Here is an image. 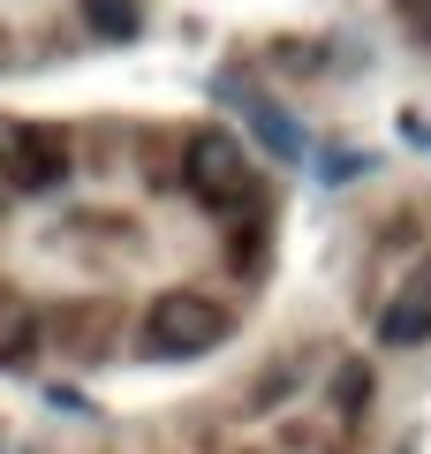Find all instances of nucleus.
Returning a JSON list of instances; mask_svg holds the SVG:
<instances>
[{
    "mask_svg": "<svg viewBox=\"0 0 431 454\" xmlns=\"http://www.w3.org/2000/svg\"><path fill=\"white\" fill-rule=\"evenodd\" d=\"M401 16H409V23H416V38L431 46V0H401Z\"/></svg>",
    "mask_w": 431,
    "mask_h": 454,
    "instance_id": "1a4fd4ad",
    "label": "nucleus"
},
{
    "mask_svg": "<svg viewBox=\"0 0 431 454\" xmlns=\"http://www.w3.org/2000/svg\"><path fill=\"white\" fill-rule=\"evenodd\" d=\"M220 98H227V106L242 114V121H250V137H257V145H265V152H272V160H280V167H303V152H310V137L295 129V121H287V114L272 106V98H257V91H242V83H227Z\"/></svg>",
    "mask_w": 431,
    "mask_h": 454,
    "instance_id": "20e7f679",
    "label": "nucleus"
},
{
    "mask_svg": "<svg viewBox=\"0 0 431 454\" xmlns=\"http://www.w3.org/2000/svg\"><path fill=\"white\" fill-rule=\"evenodd\" d=\"M364 402H371V372H364V364H349V372H341V417H356Z\"/></svg>",
    "mask_w": 431,
    "mask_h": 454,
    "instance_id": "6e6552de",
    "label": "nucleus"
},
{
    "mask_svg": "<svg viewBox=\"0 0 431 454\" xmlns=\"http://www.w3.org/2000/svg\"><path fill=\"white\" fill-rule=\"evenodd\" d=\"M38 348V325L31 318H8V333H0V364H23Z\"/></svg>",
    "mask_w": 431,
    "mask_h": 454,
    "instance_id": "0eeeda50",
    "label": "nucleus"
},
{
    "mask_svg": "<svg viewBox=\"0 0 431 454\" xmlns=\"http://www.w3.org/2000/svg\"><path fill=\"white\" fill-rule=\"evenodd\" d=\"M379 340H386V348H416V340H431V273H416L409 288L379 310Z\"/></svg>",
    "mask_w": 431,
    "mask_h": 454,
    "instance_id": "39448f33",
    "label": "nucleus"
},
{
    "mask_svg": "<svg viewBox=\"0 0 431 454\" xmlns=\"http://www.w3.org/2000/svg\"><path fill=\"white\" fill-rule=\"evenodd\" d=\"M401 137H409V145H424V152H431V121H424V114H401Z\"/></svg>",
    "mask_w": 431,
    "mask_h": 454,
    "instance_id": "9d476101",
    "label": "nucleus"
},
{
    "mask_svg": "<svg viewBox=\"0 0 431 454\" xmlns=\"http://www.w3.org/2000/svg\"><path fill=\"white\" fill-rule=\"evenodd\" d=\"M68 182V145L53 129H8L0 137V190L16 197H46Z\"/></svg>",
    "mask_w": 431,
    "mask_h": 454,
    "instance_id": "7ed1b4c3",
    "label": "nucleus"
},
{
    "mask_svg": "<svg viewBox=\"0 0 431 454\" xmlns=\"http://www.w3.org/2000/svg\"><path fill=\"white\" fill-rule=\"evenodd\" d=\"M0 212H8V205H0Z\"/></svg>",
    "mask_w": 431,
    "mask_h": 454,
    "instance_id": "9b49d317",
    "label": "nucleus"
},
{
    "mask_svg": "<svg viewBox=\"0 0 431 454\" xmlns=\"http://www.w3.org/2000/svg\"><path fill=\"white\" fill-rule=\"evenodd\" d=\"M76 16L91 23L98 38H129L137 31V0H76Z\"/></svg>",
    "mask_w": 431,
    "mask_h": 454,
    "instance_id": "423d86ee",
    "label": "nucleus"
},
{
    "mask_svg": "<svg viewBox=\"0 0 431 454\" xmlns=\"http://www.w3.org/2000/svg\"><path fill=\"white\" fill-rule=\"evenodd\" d=\"M227 340V310L205 303V295H160V303L144 310V356H205V348H220Z\"/></svg>",
    "mask_w": 431,
    "mask_h": 454,
    "instance_id": "f257e3e1",
    "label": "nucleus"
},
{
    "mask_svg": "<svg viewBox=\"0 0 431 454\" xmlns=\"http://www.w3.org/2000/svg\"><path fill=\"white\" fill-rule=\"evenodd\" d=\"M182 190H190L197 205L227 212L242 190H250V160H242V145L227 129H197L190 145H182Z\"/></svg>",
    "mask_w": 431,
    "mask_h": 454,
    "instance_id": "f03ea898",
    "label": "nucleus"
}]
</instances>
